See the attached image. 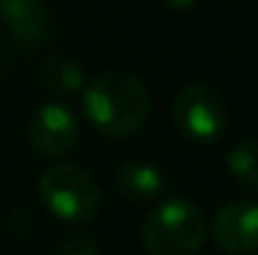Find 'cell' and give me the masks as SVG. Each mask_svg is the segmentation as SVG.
<instances>
[{
  "instance_id": "1",
  "label": "cell",
  "mask_w": 258,
  "mask_h": 255,
  "mask_svg": "<svg viewBox=\"0 0 258 255\" xmlns=\"http://www.w3.org/2000/svg\"><path fill=\"white\" fill-rule=\"evenodd\" d=\"M83 110L98 133L108 138H128L146 125L151 115V95L138 75L108 70L83 90Z\"/></svg>"
},
{
  "instance_id": "2",
  "label": "cell",
  "mask_w": 258,
  "mask_h": 255,
  "mask_svg": "<svg viewBox=\"0 0 258 255\" xmlns=\"http://www.w3.org/2000/svg\"><path fill=\"white\" fill-rule=\"evenodd\" d=\"M141 235L148 255H196L206 240V218L190 200L168 198L148 213Z\"/></svg>"
},
{
  "instance_id": "3",
  "label": "cell",
  "mask_w": 258,
  "mask_h": 255,
  "mask_svg": "<svg viewBox=\"0 0 258 255\" xmlns=\"http://www.w3.org/2000/svg\"><path fill=\"white\" fill-rule=\"evenodd\" d=\"M45 208L66 223H88L100 208V188L93 173L76 163H55L40 178Z\"/></svg>"
},
{
  "instance_id": "4",
  "label": "cell",
  "mask_w": 258,
  "mask_h": 255,
  "mask_svg": "<svg viewBox=\"0 0 258 255\" xmlns=\"http://www.w3.org/2000/svg\"><path fill=\"white\" fill-rule=\"evenodd\" d=\"M178 133L193 143H216L228 125V110L223 98L203 83H190L178 90L171 105Z\"/></svg>"
},
{
  "instance_id": "5",
  "label": "cell",
  "mask_w": 258,
  "mask_h": 255,
  "mask_svg": "<svg viewBox=\"0 0 258 255\" xmlns=\"http://www.w3.org/2000/svg\"><path fill=\"white\" fill-rule=\"evenodd\" d=\"M28 143L45 160L66 158L78 143V120L73 110L63 103H45L28 125Z\"/></svg>"
},
{
  "instance_id": "6",
  "label": "cell",
  "mask_w": 258,
  "mask_h": 255,
  "mask_svg": "<svg viewBox=\"0 0 258 255\" xmlns=\"http://www.w3.org/2000/svg\"><path fill=\"white\" fill-rule=\"evenodd\" d=\"M213 240L231 255L258 250V203L238 200L221 208L213 218Z\"/></svg>"
},
{
  "instance_id": "7",
  "label": "cell",
  "mask_w": 258,
  "mask_h": 255,
  "mask_svg": "<svg viewBox=\"0 0 258 255\" xmlns=\"http://www.w3.org/2000/svg\"><path fill=\"white\" fill-rule=\"evenodd\" d=\"M3 20L20 48L38 50L50 40V15L43 0H8Z\"/></svg>"
},
{
  "instance_id": "8",
  "label": "cell",
  "mask_w": 258,
  "mask_h": 255,
  "mask_svg": "<svg viewBox=\"0 0 258 255\" xmlns=\"http://www.w3.org/2000/svg\"><path fill=\"white\" fill-rule=\"evenodd\" d=\"M163 173L143 160H131L120 165L115 173V188L118 193L131 203H148L163 193Z\"/></svg>"
},
{
  "instance_id": "9",
  "label": "cell",
  "mask_w": 258,
  "mask_h": 255,
  "mask_svg": "<svg viewBox=\"0 0 258 255\" xmlns=\"http://www.w3.org/2000/svg\"><path fill=\"white\" fill-rule=\"evenodd\" d=\"M40 83L55 95H73L86 85V73L76 60L53 55L40 63Z\"/></svg>"
},
{
  "instance_id": "10",
  "label": "cell",
  "mask_w": 258,
  "mask_h": 255,
  "mask_svg": "<svg viewBox=\"0 0 258 255\" xmlns=\"http://www.w3.org/2000/svg\"><path fill=\"white\" fill-rule=\"evenodd\" d=\"M228 170L246 185L258 188V140H241L228 150Z\"/></svg>"
},
{
  "instance_id": "11",
  "label": "cell",
  "mask_w": 258,
  "mask_h": 255,
  "mask_svg": "<svg viewBox=\"0 0 258 255\" xmlns=\"http://www.w3.org/2000/svg\"><path fill=\"white\" fill-rule=\"evenodd\" d=\"M55 255H98V240L93 233L78 230L55 248Z\"/></svg>"
},
{
  "instance_id": "12",
  "label": "cell",
  "mask_w": 258,
  "mask_h": 255,
  "mask_svg": "<svg viewBox=\"0 0 258 255\" xmlns=\"http://www.w3.org/2000/svg\"><path fill=\"white\" fill-rule=\"evenodd\" d=\"M168 8H173V10H188L196 0H163Z\"/></svg>"
},
{
  "instance_id": "13",
  "label": "cell",
  "mask_w": 258,
  "mask_h": 255,
  "mask_svg": "<svg viewBox=\"0 0 258 255\" xmlns=\"http://www.w3.org/2000/svg\"><path fill=\"white\" fill-rule=\"evenodd\" d=\"M5 3H8V0H0V20H3V8H5Z\"/></svg>"
}]
</instances>
